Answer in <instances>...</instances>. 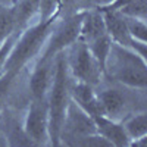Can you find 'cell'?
<instances>
[{"label":"cell","instance_id":"7c38bea8","mask_svg":"<svg viewBox=\"0 0 147 147\" xmlns=\"http://www.w3.org/2000/svg\"><path fill=\"white\" fill-rule=\"evenodd\" d=\"M16 31L18 24L13 6H5L0 3V44Z\"/></svg>","mask_w":147,"mask_h":147},{"label":"cell","instance_id":"8992f818","mask_svg":"<svg viewBox=\"0 0 147 147\" xmlns=\"http://www.w3.org/2000/svg\"><path fill=\"white\" fill-rule=\"evenodd\" d=\"M103 21H105V27L107 31V35L110 37L112 43L119 44L122 47L131 49V50L137 52L143 57L147 55V43H140L137 40H134L128 32L125 19L119 12H112V10H103Z\"/></svg>","mask_w":147,"mask_h":147},{"label":"cell","instance_id":"ba28073f","mask_svg":"<svg viewBox=\"0 0 147 147\" xmlns=\"http://www.w3.org/2000/svg\"><path fill=\"white\" fill-rule=\"evenodd\" d=\"M94 125L97 134H100L103 138H106L112 147H128L129 138L124 129L122 122H118L116 119H112L109 116H105L102 113L93 116Z\"/></svg>","mask_w":147,"mask_h":147},{"label":"cell","instance_id":"ac0fdd59","mask_svg":"<svg viewBox=\"0 0 147 147\" xmlns=\"http://www.w3.org/2000/svg\"><path fill=\"white\" fill-rule=\"evenodd\" d=\"M131 2H134V0H112L107 6H103V7L97 9V10H100V12H103V10H113V12H116V10L122 9L124 6H127L128 3H131Z\"/></svg>","mask_w":147,"mask_h":147},{"label":"cell","instance_id":"8fae6325","mask_svg":"<svg viewBox=\"0 0 147 147\" xmlns=\"http://www.w3.org/2000/svg\"><path fill=\"white\" fill-rule=\"evenodd\" d=\"M122 125H124V129L129 138V143L147 137V113L144 112L128 116L122 122Z\"/></svg>","mask_w":147,"mask_h":147},{"label":"cell","instance_id":"3957f363","mask_svg":"<svg viewBox=\"0 0 147 147\" xmlns=\"http://www.w3.org/2000/svg\"><path fill=\"white\" fill-rule=\"evenodd\" d=\"M105 75L131 88L146 90L147 87V63L146 57L131 49L112 43L106 60Z\"/></svg>","mask_w":147,"mask_h":147},{"label":"cell","instance_id":"30bf717a","mask_svg":"<svg viewBox=\"0 0 147 147\" xmlns=\"http://www.w3.org/2000/svg\"><path fill=\"white\" fill-rule=\"evenodd\" d=\"M97 99L100 105V112L105 116L116 119L125 109V97L119 90L115 88H106L97 93Z\"/></svg>","mask_w":147,"mask_h":147},{"label":"cell","instance_id":"2e32d148","mask_svg":"<svg viewBox=\"0 0 147 147\" xmlns=\"http://www.w3.org/2000/svg\"><path fill=\"white\" fill-rule=\"evenodd\" d=\"M19 31L13 32L10 37H7V38L0 44V77L5 74V66H6V60H7V56L12 50V46H13L15 40H16V35H18Z\"/></svg>","mask_w":147,"mask_h":147},{"label":"cell","instance_id":"277c9868","mask_svg":"<svg viewBox=\"0 0 147 147\" xmlns=\"http://www.w3.org/2000/svg\"><path fill=\"white\" fill-rule=\"evenodd\" d=\"M66 62L69 77H72L75 81L90 84L94 87L100 82V78L105 75L97 60L88 50V47L80 40L74 43L71 47H68Z\"/></svg>","mask_w":147,"mask_h":147},{"label":"cell","instance_id":"4fadbf2b","mask_svg":"<svg viewBox=\"0 0 147 147\" xmlns=\"http://www.w3.org/2000/svg\"><path fill=\"white\" fill-rule=\"evenodd\" d=\"M116 12H119L121 15L128 16V18L146 21L147 19V0H134V2L128 3L127 6H124L122 9H119Z\"/></svg>","mask_w":147,"mask_h":147},{"label":"cell","instance_id":"5bb4252c","mask_svg":"<svg viewBox=\"0 0 147 147\" xmlns=\"http://www.w3.org/2000/svg\"><path fill=\"white\" fill-rule=\"evenodd\" d=\"M124 19H125V24H127L128 32H129V35L132 37V38L140 41V43H147V25H146V21L136 19V18H128V16H124Z\"/></svg>","mask_w":147,"mask_h":147},{"label":"cell","instance_id":"e0dca14e","mask_svg":"<svg viewBox=\"0 0 147 147\" xmlns=\"http://www.w3.org/2000/svg\"><path fill=\"white\" fill-rule=\"evenodd\" d=\"M16 75H13L12 72H5L2 77H0V110L3 109L6 100H7V96H9V90H10V85L13 82V78Z\"/></svg>","mask_w":147,"mask_h":147},{"label":"cell","instance_id":"52a82bcc","mask_svg":"<svg viewBox=\"0 0 147 147\" xmlns=\"http://www.w3.org/2000/svg\"><path fill=\"white\" fill-rule=\"evenodd\" d=\"M55 57L56 56L47 55L37 56L35 65L30 75V91L32 99H46L55 74Z\"/></svg>","mask_w":147,"mask_h":147},{"label":"cell","instance_id":"7a4b0ae2","mask_svg":"<svg viewBox=\"0 0 147 147\" xmlns=\"http://www.w3.org/2000/svg\"><path fill=\"white\" fill-rule=\"evenodd\" d=\"M59 18L60 16H55L50 19H40L32 25L22 28L18 32L16 40L7 56L5 72H12L13 75H18L19 71L24 66H27L30 60L38 56L47 38L53 32Z\"/></svg>","mask_w":147,"mask_h":147},{"label":"cell","instance_id":"6da1fadb","mask_svg":"<svg viewBox=\"0 0 147 147\" xmlns=\"http://www.w3.org/2000/svg\"><path fill=\"white\" fill-rule=\"evenodd\" d=\"M69 71L66 62V52H59L55 57V74L47 91L46 102L49 110V137L52 146H60V132H62L66 109L71 102L69 94Z\"/></svg>","mask_w":147,"mask_h":147},{"label":"cell","instance_id":"9c48e42d","mask_svg":"<svg viewBox=\"0 0 147 147\" xmlns=\"http://www.w3.org/2000/svg\"><path fill=\"white\" fill-rule=\"evenodd\" d=\"M69 94H71V100L75 105H78L82 110H85L88 115L94 116V115L102 113L97 93L94 91L93 85L75 81L69 87Z\"/></svg>","mask_w":147,"mask_h":147},{"label":"cell","instance_id":"9a60e30c","mask_svg":"<svg viewBox=\"0 0 147 147\" xmlns=\"http://www.w3.org/2000/svg\"><path fill=\"white\" fill-rule=\"evenodd\" d=\"M60 15V0H41L40 19H50Z\"/></svg>","mask_w":147,"mask_h":147},{"label":"cell","instance_id":"5b68a950","mask_svg":"<svg viewBox=\"0 0 147 147\" xmlns=\"http://www.w3.org/2000/svg\"><path fill=\"white\" fill-rule=\"evenodd\" d=\"M22 131L31 144L46 146L50 144L49 137V110L46 99H32L25 118H24Z\"/></svg>","mask_w":147,"mask_h":147}]
</instances>
